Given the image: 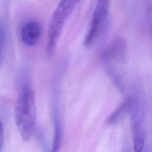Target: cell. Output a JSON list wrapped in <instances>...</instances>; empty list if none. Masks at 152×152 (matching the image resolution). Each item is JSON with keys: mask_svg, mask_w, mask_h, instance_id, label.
Returning a JSON list of instances; mask_svg holds the SVG:
<instances>
[{"mask_svg": "<svg viewBox=\"0 0 152 152\" xmlns=\"http://www.w3.org/2000/svg\"><path fill=\"white\" fill-rule=\"evenodd\" d=\"M109 1L100 0L94 8L88 32L85 37L84 45L86 48L93 46L103 34L108 19Z\"/></svg>", "mask_w": 152, "mask_h": 152, "instance_id": "3", "label": "cell"}, {"mask_svg": "<svg viewBox=\"0 0 152 152\" xmlns=\"http://www.w3.org/2000/svg\"><path fill=\"white\" fill-rule=\"evenodd\" d=\"M42 26L36 20H30L24 23L20 30V37L24 44L28 46L36 45L42 35Z\"/></svg>", "mask_w": 152, "mask_h": 152, "instance_id": "4", "label": "cell"}, {"mask_svg": "<svg viewBox=\"0 0 152 152\" xmlns=\"http://www.w3.org/2000/svg\"><path fill=\"white\" fill-rule=\"evenodd\" d=\"M62 126L58 118H55L54 121V137L52 145V152H58L62 144Z\"/></svg>", "mask_w": 152, "mask_h": 152, "instance_id": "7", "label": "cell"}, {"mask_svg": "<svg viewBox=\"0 0 152 152\" xmlns=\"http://www.w3.org/2000/svg\"><path fill=\"white\" fill-rule=\"evenodd\" d=\"M134 152H142L144 145V134L141 124L135 121L132 126Z\"/></svg>", "mask_w": 152, "mask_h": 152, "instance_id": "6", "label": "cell"}, {"mask_svg": "<svg viewBox=\"0 0 152 152\" xmlns=\"http://www.w3.org/2000/svg\"><path fill=\"white\" fill-rule=\"evenodd\" d=\"M14 111L16 125L20 134L24 141H28L34 132L36 118L34 94L29 84H24L21 88Z\"/></svg>", "mask_w": 152, "mask_h": 152, "instance_id": "1", "label": "cell"}, {"mask_svg": "<svg viewBox=\"0 0 152 152\" xmlns=\"http://www.w3.org/2000/svg\"><path fill=\"white\" fill-rule=\"evenodd\" d=\"M78 2V1L75 0L61 1L52 14L48 27L46 49V54L49 57L54 55L59 37L68 17Z\"/></svg>", "mask_w": 152, "mask_h": 152, "instance_id": "2", "label": "cell"}, {"mask_svg": "<svg viewBox=\"0 0 152 152\" xmlns=\"http://www.w3.org/2000/svg\"><path fill=\"white\" fill-rule=\"evenodd\" d=\"M4 141V128L1 121L0 119V151L2 148Z\"/></svg>", "mask_w": 152, "mask_h": 152, "instance_id": "10", "label": "cell"}, {"mask_svg": "<svg viewBox=\"0 0 152 152\" xmlns=\"http://www.w3.org/2000/svg\"><path fill=\"white\" fill-rule=\"evenodd\" d=\"M130 105L129 100H125L124 102L121 106L117 109L115 112L112 113L108 119L109 124H113L118 122L120 119H121L126 111L128 110Z\"/></svg>", "mask_w": 152, "mask_h": 152, "instance_id": "8", "label": "cell"}, {"mask_svg": "<svg viewBox=\"0 0 152 152\" xmlns=\"http://www.w3.org/2000/svg\"><path fill=\"white\" fill-rule=\"evenodd\" d=\"M4 40H5V31H4V28L3 26H2L0 24V59L2 55V52L4 47Z\"/></svg>", "mask_w": 152, "mask_h": 152, "instance_id": "9", "label": "cell"}, {"mask_svg": "<svg viewBox=\"0 0 152 152\" xmlns=\"http://www.w3.org/2000/svg\"><path fill=\"white\" fill-rule=\"evenodd\" d=\"M107 53L112 59L124 61L126 54V44L124 39L120 37L115 39L110 45Z\"/></svg>", "mask_w": 152, "mask_h": 152, "instance_id": "5", "label": "cell"}]
</instances>
